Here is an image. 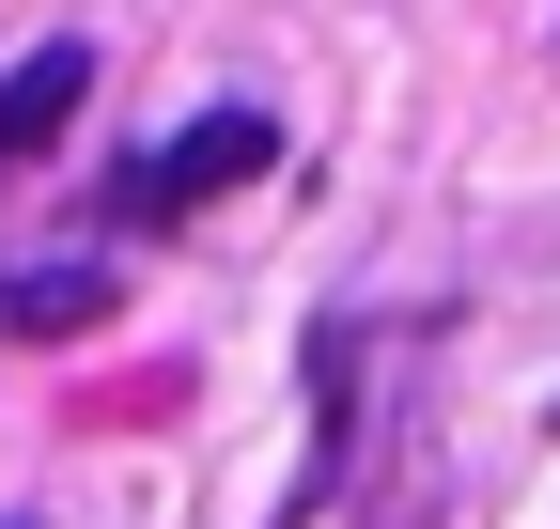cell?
<instances>
[{
	"mask_svg": "<svg viewBox=\"0 0 560 529\" xmlns=\"http://www.w3.org/2000/svg\"><path fill=\"white\" fill-rule=\"evenodd\" d=\"M265 156H280V125H265V109H202L172 156H140V172L109 187V219H125V234H156V219H187V203H219V187H249Z\"/></svg>",
	"mask_w": 560,
	"mask_h": 529,
	"instance_id": "cell-1",
	"label": "cell"
},
{
	"mask_svg": "<svg viewBox=\"0 0 560 529\" xmlns=\"http://www.w3.org/2000/svg\"><path fill=\"white\" fill-rule=\"evenodd\" d=\"M0 327H16V343H79V327H109V264H32V281H0Z\"/></svg>",
	"mask_w": 560,
	"mask_h": 529,
	"instance_id": "cell-3",
	"label": "cell"
},
{
	"mask_svg": "<svg viewBox=\"0 0 560 529\" xmlns=\"http://www.w3.org/2000/svg\"><path fill=\"white\" fill-rule=\"evenodd\" d=\"M79 94H94V47H32L16 79H0V172H16V156H47Z\"/></svg>",
	"mask_w": 560,
	"mask_h": 529,
	"instance_id": "cell-2",
	"label": "cell"
}]
</instances>
